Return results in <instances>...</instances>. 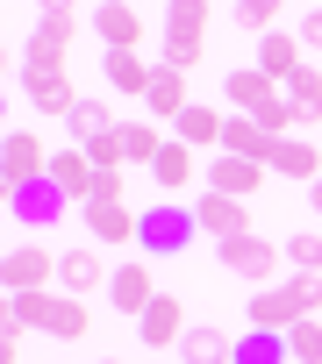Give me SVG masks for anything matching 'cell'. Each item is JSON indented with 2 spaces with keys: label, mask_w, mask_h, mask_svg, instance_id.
Instances as JSON below:
<instances>
[{
  "label": "cell",
  "mask_w": 322,
  "mask_h": 364,
  "mask_svg": "<svg viewBox=\"0 0 322 364\" xmlns=\"http://www.w3.org/2000/svg\"><path fill=\"white\" fill-rule=\"evenodd\" d=\"M79 215H86V243H100V250H108V243H136V229H143V215H136L129 200H115V208L93 200V208H79Z\"/></svg>",
  "instance_id": "cell-13"
},
{
  "label": "cell",
  "mask_w": 322,
  "mask_h": 364,
  "mask_svg": "<svg viewBox=\"0 0 322 364\" xmlns=\"http://www.w3.org/2000/svg\"><path fill=\"white\" fill-rule=\"evenodd\" d=\"M0 279H8V293H58V257L43 243H15L0 257Z\"/></svg>",
  "instance_id": "cell-6"
},
{
  "label": "cell",
  "mask_w": 322,
  "mask_h": 364,
  "mask_svg": "<svg viewBox=\"0 0 322 364\" xmlns=\"http://www.w3.org/2000/svg\"><path fill=\"white\" fill-rule=\"evenodd\" d=\"M22 93H29V107H36V114H58V122H72V107H79V86H72L65 72H29V79H22Z\"/></svg>",
  "instance_id": "cell-16"
},
{
  "label": "cell",
  "mask_w": 322,
  "mask_h": 364,
  "mask_svg": "<svg viewBox=\"0 0 322 364\" xmlns=\"http://www.w3.org/2000/svg\"><path fill=\"white\" fill-rule=\"evenodd\" d=\"M51 178L72 193V208H86V193H93V157H86V150H58V157H51Z\"/></svg>",
  "instance_id": "cell-24"
},
{
  "label": "cell",
  "mask_w": 322,
  "mask_h": 364,
  "mask_svg": "<svg viewBox=\"0 0 322 364\" xmlns=\"http://www.w3.org/2000/svg\"><path fill=\"white\" fill-rule=\"evenodd\" d=\"M222 129H229V114L208 107V100H194V107L172 122V143H187V150H215V157H222Z\"/></svg>",
  "instance_id": "cell-12"
},
{
  "label": "cell",
  "mask_w": 322,
  "mask_h": 364,
  "mask_svg": "<svg viewBox=\"0 0 322 364\" xmlns=\"http://www.w3.org/2000/svg\"><path fill=\"white\" fill-rule=\"evenodd\" d=\"M79 29H86V15H79V8H65V0L36 15V36H43V43H65V50H72V43H79Z\"/></svg>",
  "instance_id": "cell-30"
},
{
  "label": "cell",
  "mask_w": 322,
  "mask_h": 364,
  "mask_svg": "<svg viewBox=\"0 0 322 364\" xmlns=\"http://www.w3.org/2000/svg\"><path fill=\"white\" fill-rule=\"evenodd\" d=\"M215 250H222V264H229L237 279H251L258 293H265V286H279V264H286V250H279V243H265L258 229H251V236H229V243H215Z\"/></svg>",
  "instance_id": "cell-4"
},
{
  "label": "cell",
  "mask_w": 322,
  "mask_h": 364,
  "mask_svg": "<svg viewBox=\"0 0 322 364\" xmlns=\"http://www.w3.org/2000/svg\"><path fill=\"white\" fill-rule=\"evenodd\" d=\"M165 143H172V136L157 129V122H122V157H129V164H143V171L157 164V150H165Z\"/></svg>",
  "instance_id": "cell-26"
},
{
  "label": "cell",
  "mask_w": 322,
  "mask_h": 364,
  "mask_svg": "<svg viewBox=\"0 0 322 364\" xmlns=\"http://www.w3.org/2000/svg\"><path fill=\"white\" fill-rule=\"evenodd\" d=\"M308 314H322V272H294V279H279V286H265V293H251V328H272V336H286L294 321H308Z\"/></svg>",
  "instance_id": "cell-2"
},
{
  "label": "cell",
  "mask_w": 322,
  "mask_h": 364,
  "mask_svg": "<svg viewBox=\"0 0 322 364\" xmlns=\"http://www.w3.org/2000/svg\"><path fill=\"white\" fill-rule=\"evenodd\" d=\"M272 171H279V178H301V186H315V178H322V150H315V136H272Z\"/></svg>",
  "instance_id": "cell-15"
},
{
  "label": "cell",
  "mask_w": 322,
  "mask_h": 364,
  "mask_svg": "<svg viewBox=\"0 0 322 364\" xmlns=\"http://www.w3.org/2000/svg\"><path fill=\"white\" fill-rule=\"evenodd\" d=\"M100 364H122V357H100Z\"/></svg>",
  "instance_id": "cell-39"
},
{
  "label": "cell",
  "mask_w": 322,
  "mask_h": 364,
  "mask_svg": "<svg viewBox=\"0 0 322 364\" xmlns=\"http://www.w3.org/2000/svg\"><path fill=\"white\" fill-rule=\"evenodd\" d=\"M194 321H187V300H172V293H157L150 307H143V321H136V336H143V350H180V336H187Z\"/></svg>",
  "instance_id": "cell-10"
},
{
  "label": "cell",
  "mask_w": 322,
  "mask_h": 364,
  "mask_svg": "<svg viewBox=\"0 0 322 364\" xmlns=\"http://www.w3.org/2000/svg\"><path fill=\"white\" fill-rule=\"evenodd\" d=\"M308 208H315V215H322V178H315V186H308Z\"/></svg>",
  "instance_id": "cell-38"
},
{
  "label": "cell",
  "mask_w": 322,
  "mask_h": 364,
  "mask_svg": "<svg viewBox=\"0 0 322 364\" xmlns=\"http://www.w3.org/2000/svg\"><path fill=\"white\" fill-rule=\"evenodd\" d=\"M237 364H294V350H286V336H272V328H244V336H237Z\"/></svg>",
  "instance_id": "cell-27"
},
{
  "label": "cell",
  "mask_w": 322,
  "mask_h": 364,
  "mask_svg": "<svg viewBox=\"0 0 322 364\" xmlns=\"http://www.w3.org/2000/svg\"><path fill=\"white\" fill-rule=\"evenodd\" d=\"M29 72H65V43L29 36V50H22V79H29Z\"/></svg>",
  "instance_id": "cell-35"
},
{
  "label": "cell",
  "mask_w": 322,
  "mask_h": 364,
  "mask_svg": "<svg viewBox=\"0 0 322 364\" xmlns=\"http://www.w3.org/2000/svg\"><path fill=\"white\" fill-rule=\"evenodd\" d=\"M222 100H229V114H251L265 136H294V100H286V86L279 79H265V72H229L222 79Z\"/></svg>",
  "instance_id": "cell-1"
},
{
  "label": "cell",
  "mask_w": 322,
  "mask_h": 364,
  "mask_svg": "<svg viewBox=\"0 0 322 364\" xmlns=\"http://www.w3.org/2000/svg\"><path fill=\"white\" fill-rule=\"evenodd\" d=\"M194 222H201V236H215V243H229V236H251V200H229V193L201 186V200H194Z\"/></svg>",
  "instance_id": "cell-9"
},
{
  "label": "cell",
  "mask_w": 322,
  "mask_h": 364,
  "mask_svg": "<svg viewBox=\"0 0 322 364\" xmlns=\"http://www.w3.org/2000/svg\"><path fill=\"white\" fill-rule=\"evenodd\" d=\"M72 208V193L58 186V178H36V186H15L8 193V215H22V222H58Z\"/></svg>",
  "instance_id": "cell-14"
},
{
  "label": "cell",
  "mask_w": 322,
  "mask_h": 364,
  "mask_svg": "<svg viewBox=\"0 0 322 364\" xmlns=\"http://www.w3.org/2000/svg\"><path fill=\"white\" fill-rule=\"evenodd\" d=\"M108 300L129 314V321H143V307L157 300V279H150V257H136V264H115V279H108Z\"/></svg>",
  "instance_id": "cell-11"
},
{
  "label": "cell",
  "mask_w": 322,
  "mask_h": 364,
  "mask_svg": "<svg viewBox=\"0 0 322 364\" xmlns=\"http://www.w3.org/2000/svg\"><path fill=\"white\" fill-rule=\"evenodd\" d=\"M143 107H150L157 122H180V114L194 107V93H187V72H172V65H157V72H150V93H143Z\"/></svg>",
  "instance_id": "cell-21"
},
{
  "label": "cell",
  "mask_w": 322,
  "mask_h": 364,
  "mask_svg": "<svg viewBox=\"0 0 322 364\" xmlns=\"http://www.w3.org/2000/svg\"><path fill=\"white\" fill-rule=\"evenodd\" d=\"M108 279H115V264L100 257V243H79V250L58 257V293H72V300H93Z\"/></svg>",
  "instance_id": "cell-7"
},
{
  "label": "cell",
  "mask_w": 322,
  "mask_h": 364,
  "mask_svg": "<svg viewBox=\"0 0 322 364\" xmlns=\"http://www.w3.org/2000/svg\"><path fill=\"white\" fill-rule=\"evenodd\" d=\"M165 36L208 43V8H201V0H172V8H165Z\"/></svg>",
  "instance_id": "cell-31"
},
{
  "label": "cell",
  "mask_w": 322,
  "mask_h": 364,
  "mask_svg": "<svg viewBox=\"0 0 322 364\" xmlns=\"http://www.w3.org/2000/svg\"><path fill=\"white\" fill-rule=\"evenodd\" d=\"M51 157H58V150H51L36 129H15L8 143H0V171H8V193H15V186H36V178H51Z\"/></svg>",
  "instance_id": "cell-5"
},
{
  "label": "cell",
  "mask_w": 322,
  "mask_h": 364,
  "mask_svg": "<svg viewBox=\"0 0 322 364\" xmlns=\"http://www.w3.org/2000/svg\"><path fill=\"white\" fill-rule=\"evenodd\" d=\"M286 100H294V136H315V129H322V72L301 65V72L286 79Z\"/></svg>",
  "instance_id": "cell-19"
},
{
  "label": "cell",
  "mask_w": 322,
  "mask_h": 364,
  "mask_svg": "<svg viewBox=\"0 0 322 364\" xmlns=\"http://www.w3.org/2000/svg\"><path fill=\"white\" fill-rule=\"evenodd\" d=\"M301 65H308V50H301V36H279V29H272V36L258 43V72H265V79H279V86H286V79H294Z\"/></svg>",
  "instance_id": "cell-22"
},
{
  "label": "cell",
  "mask_w": 322,
  "mask_h": 364,
  "mask_svg": "<svg viewBox=\"0 0 322 364\" xmlns=\"http://www.w3.org/2000/svg\"><path fill=\"white\" fill-rule=\"evenodd\" d=\"M0 364H22V343L15 336H0Z\"/></svg>",
  "instance_id": "cell-37"
},
{
  "label": "cell",
  "mask_w": 322,
  "mask_h": 364,
  "mask_svg": "<svg viewBox=\"0 0 322 364\" xmlns=\"http://www.w3.org/2000/svg\"><path fill=\"white\" fill-rule=\"evenodd\" d=\"M286 350H294V364H322V321H315V314L294 321V328H286Z\"/></svg>",
  "instance_id": "cell-33"
},
{
  "label": "cell",
  "mask_w": 322,
  "mask_h": 364,
  "mask_svg": "<svg viewBox=\"0 0 322 364\" xmlns=\"http://www.w3.org/2000/svg\"><path fill=\"white\" fill-rule=\"evenodd\" d=\"M265 171H272V164H251V157H215V164H208V186H215V193H229V200H258Z\"/></svg>",
  "instance_id": "cell-17"
},
{
  "label": "cell",
  "mask_w": 322,
  "mask_h": 364,
  "mask_svg": "<svg viewBox=\"0 0 322 364\" xmlns=\"http://www.w3.org/2000/svg\"><path fill=\"white\" fill-rule=\"evenodd\" d=\"M150 186H157V193L194 186V150H187V143H165V150H157V164H150Z\"/></svg>",
  "instance_id": "cell-25"
},
{
  "label": "cell",
  "mask_w": 322,
  "mask_h": 364,
  "mask_svg": "<svg viewBox=\"0 0 322 364\" xmlns=\"http://www.w3.org/2000/svg\"><path fill=\"white\" fill-rule=\"evenodd\" d=\"M279 250H286V264H294V272H322V236H315V229H301V236H286Z\"/></svg>",
  "instance_id": "cell-34"
},
{
  "label": "cell",
  "mask_w": 322,
  "mask_h": 364,
  "mask_svg": "<svg viewBox=\"0 0 322 364\" xmlns=\"http://www.w3.org/2000/svg\"><path fill=\"white\" fill-rule=\"evenodd\" d=\"M180 357H187V364H237V336L215 328V321H194V328L180 336Z\"/></svg>",
  "instance_id": "cell-20"
},
{
  "label": "cell",
  "mask_w": 322,
  "mask_h": 364,
  "mask_svg": "<svg viewBox=\"0 0 322 364\" xmlns=\"http://www.w3.org/2000/svg\"><path fill=\"white\" fill-rule=\"evenodd\" d=\"M222 157H251V164H272V136H265L251 114H229V129H222Z\"/></svg>",
  "instance_id": "cell-23"
},
{
  "label": "cell",
  "mask_w": 322,
  "mask_h": 364,
  "mask_svg": "<svg viewBox=\"0 0 322 364\" xmlns=\"http://www.w3.org/2000/svg\"><path fill=\"white\" fill-rule=\"evenodd\" d=\"M65 129H72V136H79V150H86V143H100V136H115V129H122V122H115V114H108V100H79V107H72V122H65Z\"/></svg>",
  "instance_id": "cell-28"
},
{
  "label": "cell",
  "mask_w": 322,
  "mask_h": 364,
  "mask_svg": "<svg viewBox=\"0 0 322 364\" xmlns=\"http://www.w3.org/2000/svg\"><path fill=\"white\" fill-rule=\"evenodd\" d=\"M229 22H237L244 36H258V43H265V36H272V22H279V8H272V0H237Z\"/></svg>",
  "instance_id": "cell-32"
},
{
  "label": "cell",
  "mask_w": 322,
  "mask_h": 364,
  "mask_svg": "<svg viewBox=\"0 0 322 364\" xmlns=\"http://www.w3.org/2000/svg\"><path fill=\"white\" fill-rule=\"evenodd\" d=\"M150 72H157V58H143V50H108V58H100V79H108L115 93H136V100L150 93Z\"/></svg>",
  "instance_id": "cell-18"
},
{
  "label": "cell",
  "mask_w": 322,
  "mask_h": 364,
  "mask_svg": "<svg viewBox=\"0 0 322 364\" xmlns=\"http://www.w3.org/2000/svg\"><path fill=\"white\" fill-rule=\"evenodd\" d=\"M58 343H79L93 321H86V300H72V293H51V321H43Z\"/></svg>",
  "instance_id": "cell-29"
},
{
  "label": "cell",
  "mask_w": 322,
  "mask_h": 364,
  "mask_svg": "<svg viewBox=\"0 0 322 364\" xmlns=\"http://www.w3.org/2000/svg\"><path fill=\"white\" fill-rule=\"evenodd\" d=\"M86 29L108 50H143V8H129V0H100V8H86Z\"/></svg>",
  "instance_id": "cell-8"
},
{
  "label": "cell",
  "mask_w": 322,
  "mask_h": 364,
  "mask_svg": "<svg viewBox=\"0 0 322 364\" xmlns=\"http://www.w3.org/2000/svg\"><path fill=\"white\" fill-rule=\"evenodd\" d=\"M294 36H301V50H322V8H308V15L294 22Z\"/></svg>",
  "instance_id": "cell-36"
},
{
  "label": "cell",
  "mask_w": 322,
  "mask_h": 364,
  "mask_svg": "<svg viewBox=\"0 0 322 364\" xmlns=\"http://www.w3.org/2000/svg\"><path fill=\"white\" fill-rule=\"evenodd\" d=\"M194 236H201L194 208H143L136 250H143V257H180V250H194Z\"/></svg>",
  "instance_id": "cell-3"
}]
</instances>
